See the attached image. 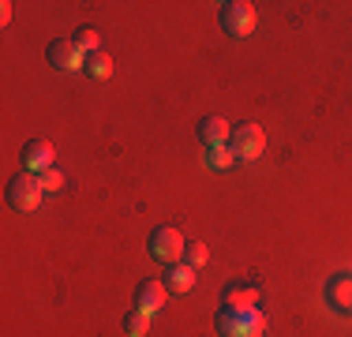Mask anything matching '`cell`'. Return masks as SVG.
<instances>
[{
    "mask_svg": "<svg viewBox=\"0 0 352 337\" xmlns=\"http://www.w3.org/2000/svg\"><path fill=\"white\" fill-rule=\"evenodd\" d=\"M75 45L82 49V53H98V45H102V34H98V27H79L75 30Z\"/></svg>",
    "mask_w": 352,
    "mask_h": 337,
    "instance_id": "obj_15",
    "label": "cell"
},
{
    "mask_svg": "<svg viewBox=\"0 0 352 337\" xmlns=\"http://www.w3.org/2000/svg\"><path fill=\"white\" fill-rule=\"evenodd\" d=\"M8 19H12V4L4 0V4H0V23H8Z\"/></svg>",
    "mask_w": 352,
    "mask_h": 337,
    "instance_id": "obj_19",
    "label": "cell"
},
{
    "mask_svg": "<svg viewBox=\"0 0 352 337\" xmlns=\"http://www.w3.org/2000/svg\"><path fill=\"white\" fill-rule=\"evenodd\" d=\"M184 251H188V240H184V232L176 229V225H157V229L150 232V255H154L157 263H165V266L184 263Z\"/></svg>",
    "mask_w": 352,
    "mask_h": 337,
    "instance_id": "obj_3",
    "label": "cell"
},
{
    "mask_svg": "<svg viewBox=\"0 0 352 337\" xmlns=\"http://www.w3.org/2000/svg\"><path fill=\"white\" fill-rule=\"evenodd\" d=\"M150 330V315H142V311H128L124 315V334L128 337H146Z\"/></svg>",
    "mask_w": 352,
    "mask_h": 337,
    "instance_id": "obj_14",
    "label": "cell"
},
{
    "mask_svg": "<svg viewBox=\"0 0 352 337\" xmlns=\"http://www.w3.org/2000/svg\"><path fill=\"white\" fill-rule=\"evenodd\" d=\"M45 56H49V64L60 67V72H75V67L87 64V53H82V49L75 45V38H60V41H53V45L45 49Z\"/></svg>",
    "mask_w": 352,
    "mask_h": 337,
    "instance_id": "obj_6",
    "label": "cell"
},
{
    "mask_svg": "<svg viewBox=\"0 0 352 337\" xmlns=\"http://www.w3.org/2000/svg\"><path fill=\"white\" fill-rule=\"evenodd\" d=\"M19 157H23V168H27V173H45V168H53L56 150H53V142H45V139H30Z\"/></svg>",
    "mask_w": 352,
    "mask_h": 337,
    "instance_id": "obj_8",
    "label": "cell"
},
{
    "mask_svg": "<svg viewBox=\"0 0 352 337\" xmlns=\"http://www.w3.org/2000/svg\"><path fill=\"white\" fill-rule=\"evenodd\" d=\"M232 162H236V154H232L229 142H225V146H210V150H206V165H210V168H229Z\"/></svg>",
    "mask_w": 352,
    "mask_h": 337,
    "instance_id": "obj_16",
    "label": "cell"
},
{
    "mask_svg": "<svg viewBox=\"0 0 352 337\" xmlns=\"http://www.w3.org/2000/svg\"><path fill=\"white\" fill-rule=\"evenodd\" d=\"M221 307H232V311H255V307H258V289H255V285H225V292H221Z\"/></svg>",
    "mask_w": 352,
    "mask_h": 337,
    "instance_id": "obj_9",
    "label": "cell"
},
{
    "mask_svg": "<svg viewBox=\"0 0 352 337\" xmlns=\"http://www.w3.org/2000/svg\"><path fill=\"white\" fill-rule=\"evenodd\" d=\"M82 72H87L90 79H105V75L113 72V56L98 49V53H90V56H87V64H82Z\"/></svg>",
    "mask_w": 352,
    "mask_h": 337,
    "instance_id": "obj_13",
    "label": "cell"
},
{
    "mask_svg": "<svg viewBox=\"0 0 352 337\" xmlns=\"http://www.w3.org/2000/svg\"><path fill=\"white\" fill-rule=\"evenodd\" d=\"M41 199H45V188H41L38 173H27V168H19V173L8 180V206L19 210V214H34L41 206Z\"/></svg>",
    "mask_w": 352,
    "mask_h": 337,
    "instance_id": "obj_2",
    "label": "cell"
},
{
    "mask_svg": "<svg viewBox=\"0 0 352 337\" xmlns=\"http://www.w3.org/2000/svg\"><path fill=\"white\" fill-rule=\"evenodd\" d=\"M38 180H41V188H45V195H49V191H60L64 188V173H60V168H45V173H38Z\"/></svg>",
    "mask_w": 352,
    "mask_h": 337,
    "instance_id": "obj_18",
    "label": "cell"
},
{
    "mask_svg": "<svg viewBox=\"0 0 352 337\" xmlns=\"http://www.w3.org/2000/svg\"><path fill=\"white\" fill-rule=\"evenodd\" d=\"M214 326L221 337H263L266 334V315H263V307H255V311L221 307L214 318Z\"/></svg>",
    "mask_w": 352,
    "mask_h": 337,
    "instance_id": "obj_1",
    "label": "cell"
},
{
    "mask_svg": "<svg viewBox=\"0 0 352 337\" xmlns=\"http://www.w3.org/2000/svg\"><path fill=\"white\" fill-rule=\"evenodd\" d=\"M165 296H169L165 281H139L135 285V311H142V315H157V311L165 307Z\"/></svg>",
    "mask_w": 352,
    "mask_h": 337,
    "instance_id": "obj_7",
    "label": "cell"
},
{
    "mask_svg": "<svg viewBox=\"0 0 352 337\" xmlns=\"http://www.w3.org/2000/svg\"><path fill=\"white\" fill-rule=\"evenodd\" d=\"M191 285H195V270H191L188 263L165 266V289H169L173 296H184V292H191Z\"/></svg>",
    "mask_w": 352,
    "mask_h": 337,
    "instance_id": "obj_12",
    "label": "cell"
},
{
    "mask_svg": "<svg viewBox=\"0 0 352 337\" xmlns=\"http://www.w3.org/2000/svg\"><path fill=\"white\" fill-rule=\"evenodd\" d=\"M217 19H221V30L229 38H248L255 30V4H248V0H225L217 8Z\"/></svg>",
    "mask_w": 352,
    "mask_h": 337,
    "instance_id": "obj_5",
    "label": "cell"
},
{
    "mask_svg": "<svg viewBox=\"0 0 352 337\" xmlns=\"http://www.w3.org/2000/svg\"><path fill=\"white\" fill-rule=\"evenodd\" d=\"M232 135V124L221 120V116H206V120H199V142H203L206 150L210 146H225Z\"/></svg>",
    "mask_w": 352,
    "mask_h": 337,
    "instance_id": "obj_10",
    "label": "cell"
},
{
    "mask_svg": "<svg viewBox=\"0 0 352 337\" xmlns=\"http://www.w3.org/2000/svg\"><path fill=\"white\" fill-rule=\"evenodd\" d=\"M229 146H232V154H236V162H255V157H263V150H266L263 124H255V120L236 124L229 135Z\"/></svg>",
    "mask_w": 352,
    "mask_h": 337,
    "instance_id": "obj_4",
    "label": "cell"
},
{
    "mask_svg": "<svg viewBox=\"0 0 352 337\" xmlns=\"http://www.w3.org/2000/svg\"><path fill=\"white\" fill-rule=\"evenodd\" d=\"M326 303L338 311H352V274H333L326 281Z\"/></svg>",
    "mask_w": 352,
    "mask_h": 337,
    "instance_id": "obj_11",
    "label": "cell"
},
{
    "mask_svg": "<svg viewBox=\"0 0 352 337\" xmlns=\"http://www.w3.org/2000/svg\"><path fill=\"white\" fill-rule=\"evenodd\" d=\"M184 263H188L191 270H203L206 263H210V251H206V243H188V251H184Z\"/></svg>",
    "mask_w": 352,
    "mask_h": 337,
    "instance_id": "obj_17",
    "label": "cell"
}]
</instances>
